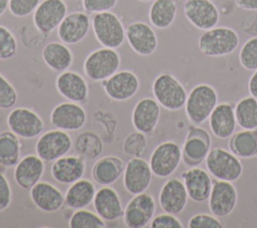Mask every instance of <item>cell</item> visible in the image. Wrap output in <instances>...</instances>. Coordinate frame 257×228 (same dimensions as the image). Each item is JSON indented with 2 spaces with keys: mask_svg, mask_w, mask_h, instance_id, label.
Returning a JSON list of instances; mask_svg holds the SVG:
<instances>
[{
  "mask_svg": "<svg viewBox=\"0 0 257 228\" xmlns=\"http://www.w3.org/2000/svg\"><path fill=\"white\" fill-rule=\"evenodd\" d=\"M218 104L216 89L207 83H201L193 87L187 96L185 110L187 118L194 126H200L206 122L215 106Z\"/></svg>",
  "mask_w": 257,
  "mask_h": 228,
  "instance_id": "obj_1",
  "label": "cell"
},
{
  "mask_svg": "<svg viewBox=\"0 0 257 228\" xmlns=\"http://www.w3.org/2000/svg\"><path fill=\"white\" fill-rule=\"evenodd\" d=\"M239 45L237 32L230 27H213L206 30L198 40L199 50L206 56L219 57L234 52Z\"/></svg>",
  "mask_w": 257,
  "mask_h": 228,
  "instance_id": "obj_2",
  "label": "cell"
},
{
  "mask_svg": "<svg viewBox=\"0 0 257 228\" xmlns=\"http://www.w3.org/2000/svg\"><path fill=\"white\" fill-rule=\"evenodd\" d=\"M91 27L97 42L108 48L116 49L125 40V29L118 16L110 11L93 15Z\"/></svg>",
  "mask_w": 257,
  "mask_h": 228,
  "instance_id": "obj_3",
  "label": "cell"
},
{
  "mask_svg": "<svg viewBox=\"0 0 257 228\" xmlns=\"http://www.w3.org/2000/svg\"><path fill=\"white\" fill-rule=\"evenodd\" d=\"M154 98L168 110H179L186 104L188 93L183 84L170 73H161L153 81Z\"/></svg>",
  "mask_w": 257,
  "mask_h": 228,
  "instance_id": "obj_4",
  "label": "cell"
},
{
  "mask_svg": "<svg viewBox=\"0 0 257 228\" xmlns=\"http://www.w3.org/2000/svg\"><path fill=\"white\" fill-rule=\"evenodd\" d=\"M120 66V56L113 48L101 47L91 51L83 62V71L92 81H103Z\"/></svg>",
  "mask_w": 257,
  "mask_h": 228,
  "instance_id": "obj_5",
  "label": "cell"
},
{
  "mask_svg": "<svg viewBox=\"0 0 257 228\" xmlns=\"http://www.w3.org/2000/svg\"><path fill=\"white\" fill-rule=\"evenodd\" d=\"M205 162L208 172L217 180L235 182L243 172V166L239 158L222 148L210 150Z\"/></svg>",
  "mask_w": 257,
  "mask_h": 228,
  "instance_id": "obj_6",
  "label": "cell"
},
{
  "mask_svg": "<svg viewBox=\"0 0 257 228\" xmlns=\"http://www.w3.org/2000/svg\"><path fill=\"white\" fill-rule=\"evenodd\" d=\"M72 139L65 131L54 129L42 133L35 144V153L44 162L50 163L67 155Z\"/></svg>",
  "mask_w": 257,
  "mask_h": 228,
  "instance_id": "obj_7",
  "label": "cell"
},
{
  "mask_svg": "<svg viewBox=\"0 0 257 228\" xmlns=\"http://www.w3.org/2000/svg\"><path fill=\"white\" fill-rule=\"evenodd\" d=\"M182 161V149L173 141H166L158 145L151 154L150 167L153 175L167 178L173 175Z\"/></svg>",
  "mask_w": 257,
  "mask_h": 228,
  "instance_id": "obj_8",
  "label": "cell"
},
{
  "mask_svg": "<svg viewBox=\"0 0 257 228\" xmlns=\"http://www.w3.org/2000/svg\"><path fill=\"white\" fill-rule=\"evenodd\" d=\"M7 126L11 132L22 139H34L39 137L45 123L41 117L28 107H15L7 116Z\"/></svg>",
  "mask_w": 257,
  "mask_h": 228,
  "instance_id": "obj_9",
  "label": "cell"
},
{
  "mask_svg": "<svg viewBox=\"0 0 257 228\" xmlns=\"http://www.w3.org/2000/svg\"><path fill=\"white\" fill-rule=\"evenodd\" d=\"M156 212V201L147 193L134 195L123 210V223L130 228H143L153 219Z\"/></svg>",
  "mask_w": 257,
  "mask_h": 228,
  "instance_id": "obj_10",
  "label": "cell"
},
{
  "mask_svg": "<svg viewBox=\"0 0 257 228\" xmlns=\"http://www.w3.org/2000/svg\"><path fill=\"white\" fill-rule=\"evenodd\" d=\"M86 119L85 109L78 102L69 100L56 104L50 113L52 127L65 132H75L82 129Z\"/></svg>",
  "mask_w": 257,
  "mask_h": 228,
  "instance_id": "obj_11",
  "label": "cell"
},
{
  "mask_svg": "<svg viewBox=\"0 0 257 228\" xmlns=\"http://www.w3.org/2000/svg\"><path fill=\"white\" fill-rule=\"evenodd\" d=\"M211 147V137L206 130L192 127L185 139L182 149V159L189 167H197L206 159Z\"/></svg>",
  "mask_w": 257,
  "mask_h": 228,
  "instance_id": "obj_12",
  "label": "cell"
},
{
  "mask_svg": "<svg viewBox=\"0 0 257 228\" xmlns=\"http://www.w3.org/2000/svg\"><path fill=\"white\" fill-rule=\"evenodd\" d=\"M101 83L105 94L114 101L128 100L140 89L138 75L127 69L117 70Z\"/></svg>",
  "mask_w": 257,
  "mask_h": 228,
  "instance_id": "obj_13",
  "label": "cell"
},
{
  "mask_svg": "<svg viewBox=\"0 0 257 228\" xmlns=\"http://www.w3.org/2000/svg\"><path fill=\"white\" fill-rule=\"evenodd\" d=\"M153 172L149 162L142 157L131 158L123 170L122 183L125 191L132 195L144 193L152 182Z\"/></svg>",
  "mask_w": 257,
  "mask_h": 228,
  "instance_id": "obj_14",
  "label": "cell"
},
{
  "mask_svg": "<svg viewBox=\"0 0 257 228\" xmlns=\"http://www.w3.org/2000/svg\"><path fill=\"white\" fill-rule=\"evenodd\" d=\"M66 15L64 0H42L33 12V23L39 32L48 34L57 29Z\"/></svg>",
  "mask_w": 257,
  "mask_h": 228,
  "instance_id": "obj_15",
  "label": "cell"
},
{
  "mask_svg": "<svg viewBox=\"0 0 257 228\" xmlns=\"http://www.w3.org/2000/svg\"><path fill=\"white\" fill-rule=\"evenodd\" d=\"M125 40L131 48L141 56L152 55L158 47V36L146 22L135 21L125 28Z\"/></svg>",
  "mask_w": 257,
  "mask_h": 228,
  "instance_id": "obj_16",
  "label": "cell"
},
{
  "mask_svg": "<svg viewBox=\"0 0 257 228\" xmlns=\"http://www.w3.org/2000/svg\"><path fill=\"white\" fill-rule=\"evenodd\" d=\"M184 14L193 26L205 31L215 27L220 18L218 8L211 0H187Z\"/></svg>",
  "mask_w": 257,
  "mask_h": 228,
  "instance_id": "obj_17",
  "label": "cell"
},
{
  "mask_svg": "<svg viewBox=\"0 0 257 228\" xmlns=\"http://www.w3.org/2000/svg\"><path fill=\"white\" fill-rule=\"evenodd\" d=\"M238 194L232 182L218 180L213 183L209 196V209L216 217L230 215L236 207Z\"/></svg>",
  "mask_w": 257,
  "mask_h": 228,
  "instance_id": "obj_18",
  "label": "cell"
},
{
  "mask_svg": "<svg viewBox=\"0 0 257 228\" xmlns=\"http://www.w3.org/2000/svg\"><path fill=\"white\" fill-rule=\"evenodd\" d=\"M90 27L89 16L84 12L74 11L67 14L61 21L57 27V36L67 45L76 44L86 37Z\"/></svg>",
  "mask_w": 257,
  "mask_h": 228,
  "instance_id": "obj_19",
  "label": "cell"
},
{
  "mask_svg": "<svg viewBox=\"0 0 257 228\" xmlns=\"http://www.w3.org/2000/svg\"><path fill=\"white\" fill-rule=\"evenodd\" d=\"M55 87L58 93L65 99L73 102L87 100L89 88L85 78L78 72L65 70L60 72L55 79Z\"/></svg>",
  "mask_w": 257,
  "mask_h": 228,
  "instance_id": "obj_20",
  "label": "cell"
},
{
  "mask_svg": "<svg viewBox=\"0 0 257 228\" xmlns=\"http://www.w3.org/2000/svg\"><path fill=\"white\" fill-rule=\"evenodd\" d=\"M29 197L36 208L46 213L57 212L65 204L63 193L46 181L36 183L29 190Z\"/></svg>",
  "mask_w": 257,
  "mask_h": 228,
  "instance_id": "obj_21",
  "label": "cell"
},
{
  "mask_svg": "<svg viewBox=\"0 0 257 228\" xmlns=\"http://www.w3.org/2000/svg\"><path fill=\"white\" fill-rule=\"evenodd\" d=\"M188 198L183 180L171 178L165 182L160 191L159 204L164 212L177 215L185 209Z\"/></svg>",
  "mask_w": 257,
  "mask_h": 228,
  "instance_id": "obj_22",
  "label": "cell"
},
{
  "mask_svg": "<svg viewBox=\"0 0 257 228\" xmlns=\"http://www.w3.org/2000/svg\"><path fill=\"white\" fill-rule=\"evenodd\" d=\"M161 107L159 102L152 97H144L138 100L132 112V124L136 131L150 134L160 120Z\"/></svg>",
  "mask_w": 257,
  "mask_h": 228,
  "instance_id": "obj_23",
  "label": "cell"
},
{
  "mask_svg": "<svg viewBox=\"0 0 257 228\" xmlns=\"http://www.w3.org/2000/svg\"><path fill=\"white\" fill-rule=\"evenodd\" d=\"M95 213L104 221H116L123 215V206L118 193L109 186H102L96 190L93 201Z\"/></svg>",
  "mask_w": 257,
  "mask_h": 228,
  "instance_id": "obj_24",
  "label": "cell"
},
{
  "mask_svg": "<svg viewBox=\"0 0 257 228\" xmlns=\"http://www.w3.org/2000/svg\"><path fill=\"white\" fill-rule=\"evenodd\" d=\"M44 161L37 155H27L20 159L13 171L14 181L21 189L30 190L44 174Z\"/></svg>",
  "mask_w": 257,
  "mask_h": 228,
  "instance_id": "obj_25",
  "label": "cell"
},
{
  "mask_svg": "<svg viewBox=\"0 0 257 228\" xmlns=\"http://www.w3.org/2000/svg\"><path fill=\"white\" fill-rule=\"evenodd\" d=\"M50 173L56 182L62 185H70L83 177L85 163L79 156L65 155L52 162Z\"/></svg>",
  "mask_w": 257,
  "mask_h": 228,
  "instance_id": "obj_26",
  "label": "cell"
},
{
  "mask_svg": "<svg viewBox=\"0 0 257 228\" xmlns=\"http://www.w3.org/2000/svg\"><path fill=\"white\" fill-rule=\"evenodd\" d=\"M181 178L191 200L201 203L209 199L213 183L207 171L202 168L192 167L183 172Z\"/></svg>",
  "mask_w": 257,
  "mask_h": 228,
  "instance_id": "obj_27",
  "label": "cell"
},
{
  "mask_svg": "<svg viewBox=\"0 0 257 228\" xmlns=\"http://www.w3.org/2000/svg\"><path fill=\"white\" fill-rule=\"evenodd\" d=\"M212 134L218 139L230 138L236 129L234 106L229 102L218 103L209 117Z\"/></svg>",
  "mask_w": 257,
  "mask_h": 228,
  "instance_id": "obj_28",
  "label": "cell"
},
{
  "mask_svg": "<svg viewBox=\"0 0 257 228\" xmlns=\"http://www.w3.org/2000/svg\"><path fill=\"white\" fill-rule=\"evenodd\" d=\"M123 161L117 156H105L98 159L92 169L91 176L100 186H110L115 183L124 170Z\"/></svg>",
  "mask_w": 257,
  "mask_h": 228,
  "instance_id": "obj_29",
  "label": "cell"
},
{
  "mask_svg": "<svg viewBox=\"0 0 257 228\" xmlns=\"http://www.w3.org/2000/svg\"><path fill=\"white\" fill-rule=\"evenodd\" d=\"M41 57L50 69L57 72L68 70L73 62L71 49L61 41H52L44 45L41 51Z\"/></svg>",
  "mask_w": 257,
  "mask_h": 228,
  "instance_id": "obj_30",
  "label": "cell"
},
{
  "mask_svg": "<svg viewBox=\"0 0 257 228\" xmlns=\"http://www.w3.org/2000/svg\"><path fill=\"white\" fill-rule=\"evenodd\" d=\"M96 189L94 184L87 179H79L67 188L64 199L65 205L72 210L86 208L93 201Z\"/></svg>",
  "mask_w": 257,
  "mask_h": 228,
  "instance_id": "obj_31",
  "label": "cell"
},
{
  "mask_svg": "<svg viewBox=\"0 0 257 228\" xmlns=\"http://www.w3.org/2000/svg\"><path fill=\"white\" fill-rule=\"evenodd\" d=\"M230 151L241 159L257 157V129L242 130L230 137L228 143Z\"/></svg>",
  "mask_w": 257,
  "mask_h": 228,
  "instance_id": "obj_32",
  "label": "cell"
},
{
  "mask_svg": "<svg viewBox=\"0 0 257 228\" xmlns=\"http://www.w3.org/2000/svg\"><path fill=\"white\" fill-rule=\"evenodd\" d=\"M177 11L176 0H154L149 9L150 22L158 29H166L174 23Z\"/></svg>",
  "mask_w": 257,
  "mask_h": 228,
  "instance_id": "obj_33",
  "label": "cell"
},
{
  "mask_svg": "<svg viewBox=\"0 0 257 228\" xmlns=\"http://www.w3.org/2000/svg\"><path fill=\"white\" fill-rule=\"evenodd\" d=\"M21 144L19 137L13 132L4 131L0 133V166L13 168L20 161Z\"/></svg>",
  "mask_w": 257,
  "mask_h": 228,
  "instance_id": "obj_34",
  "label": "cell"
},
{
  "mask_svg": "<svg viewBox=\"0 0 257 228\" xmlns=\"http://www.w3.org/2000/svg\"><path fill=\"white\" fill-rule=\"evenodd\" d=\"M237 125L243 130L257 129V98L246 96L241 98L234 107Z\"/></svg>",
  "mask_w": 257,
  "mask_h": 228,
  "instance_id": "obj_35",
  "label": "cell"
},
{
  "mask_svg": "<svg viewBox=\"0 0 257 228\" xmlns=\"http://www.w3.org/2000/svg\"><path fill=\"white\" fill-rule=\"evenodd\" d=\"M74 147L82 158L92 160L99 157L102 152L103 144L101 139L95 133L84 132L76 137Z\"/></svg>",
  "mask_w": 257,
  "mask_h": 228,
  "instance_id": "obj_36",
  "label": "cell"
},
{
  "mask_svg": "<svg viewBox=\"0 0 257 228\" xmlns=\"http://www.w3.org/2000/svg\"><path fill=\"white\" fill-rule=\"evenodd\" d=\"M70 228H105V221L96 213L85 208L74 210L68 220Z\"/></svg>",
  "mask_w": 257,
  "mask_h": 228,
  "instance_id": "obj_37",
  "label": "cell"
},
{
  "mask_svg": "<svg viewBox=\"0 0 257 228\" xmlns=\"http://www.w3.org/2000/svg\"><path fill=\"white\" fill-rule=\"evenodd\" d=\"M148 148V140L146 134L135 132L126 136L122 144V151L125 155L134 157H142Z\"/></svg>",
  "mask_w": 257,
  "mask_h": 228,
  "instance_id": "obj_38",
  "label": "cell"
},
{
  "mask_svg": "<svg viewBox=\"0 0 257 228\" xmlns=\"http://www.w3.org/2000/svg\"><path fill=\"white\" fill-rule=\"evenodd\" d=\"M239 61L242 67L254 71L257 69V36L248 39L241 47Z\"/></svg>",
  "mask_w": 257,
  "mask_h": 228,
  "instance_id": "obj_39",
  "label": "cell"
},
{
  "mask_svg": "<svg viewBox=\"0 0 257 228\" xmlns=\"http://www.w3.org/2000/svg\"><path fill=\"white\" fill-rule=\"evenodd\" d=\"M17 40L6 26L0 25V60H8L17 52Z\"/></svg>",
  "mask_w": 257,
  "mask_h": 228,
  "instance_id": "obj_40",
  "label": "cell"
},
{
  "mask_svg": "<svg viewBox=\"0 0 257 228\" xmlns=\"http://www.w3.org/2000/svg\"><path fill=\"white\" fill-rule=\"evenodd\" d=\"M18 98L14 85L0 73V109L12 108Z\"/></svg>",
  "mask_w": 257,
  "mask_h": 228,
  "instance_id": "obj_41",
  "label": "cell"
},
{
  "mask_svg": "<svg viewBox=\"0 0 257 228\" xmlns=\"http://www.w3.org/2000/svg\"><path fill=\"white\" fill-rule=\"evenodd\" d=\"M40 2L41 0H9L8 9L13 16L23 18L32 14Z\"/></svg>",
  "mask_w": 257,
  "mask_h": 228,
  "instance_id": "obj_42",
  "label": "cell"
},
{
  "mask_svg": "<svg viewBox=\"0 0 257 228\" xmlns=\"http://www.w3.org/2000/svg\"><path fill=\"white\" fill-rule=\"evenodd\" d=\"M189 228H223L221 221L218 217L209 214L199 213L191 217L188 222Z\"/></svg>",
  "mask_w": 257,
  "mask_h": 228,
  "instance_id": "obj_43",
  "label": "cell"
},
{
  "mask_svg": "<svg viewBox=\"0 0 257 228\" xmlns=\"http://www.w3.org/2000/svg\"><path fill=\"white\" fill-rule=\"evenodd\" d=\"M151 228H183L182 222L174 215L170 213H162L153 217L150 222Z\"/></svg>",
  "mask_w": 257,
  "mask_h": 228,
  "instance_id": "obj_44",
  "label": "cell"
},
{
  "mask_svg": "<svg viewBox=\"0 0 257 228\" xmlns=\"http://www.w3.org/2000/svg\"><path fill=\"white\" fill-rule=\"evenodd\" d=\"M117 0H82V7L88 13H100L110 11L116 5Z\"/></svg>",
  "mask_w": 257,
  "mask_h": 228,
  "instance_id": "obj_45",
  "label": "cell"
},
{
  "mask_svg": "<svg viewBox=\"0 0 257 228\" xmlns=\"http://www.w3.org/2000/svg\"><path fill=\"white\" fill-rule=\"evenodd\" d=\"M12 202V189L7 177L0 172V211L7 209Z\"/></svg>",
  "mask_w": 257,
  "mask_h": 228,
  "instance_id": "obj_46",
  "label": "cell"
},
{
  "mask_svg": "<svg viewBox=\"0 0 257 228\" xmlns=\"http://www.w3.org/2000/svg\"><path fill=\"white\" fill-rule=\"evenodd\" d=\"M235 3L239 8L244 10H257V0H235Z\"/></svg>",
  "mask_w": 257,
  "mask_h": 228,
  "instance_id": "obj_47",
  "label": "cell"
},
{
  "mask_svg": "<svg viewBox=\"0 0 257 228\" xmlns=\"http://www.w3.org/2000/svg\"><path fill=\"white\" fill-rule=\"evenodd\" d=\"M248 90L249 93L257 98V69L254 70L253 74L251 75L249 82H248Z\"/></svg>",
  "mask_w": 257,
  "mask_h": 228,
  "instance_id": "obj_48",
  "label": "cell"
},
{
  "mask_svg": "<svg viewBox=\"0 0 257 228\" xmlns=\"http://www.w3.org/2000/svg\"><path fill=\"white\" fill-rule=\"evenodd\" d=\"M9 6V0H0V17L5 13Z\"/></svg>",
  "mask_w": 257,
  "mask_h": 228,
  "instance_id": "obj_49",
  "label": "cell"
},
{
  "mask_svg": "<svg viewBox=\"0 0 257 228\" xmlns=\"http://www.w3.org/2000/svg\"><path fill=\"white\" fill-rule=\"evenodd\" d=\"M139 1H142V2H150V1H154V0H139Z\"/></svg>",
  "mask_w": 257,
  "mask_h": 228,
  "instance_id": "obj_50",
  "label": "cell"
}]
</instances>
